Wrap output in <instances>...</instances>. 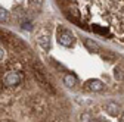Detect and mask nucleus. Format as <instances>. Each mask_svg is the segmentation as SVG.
Returning <instances> with one entry per match:
<instances>
[{"label":"nucleus","mask_w":124,"mask_h":122,"mask_svg":"<svg viewBox=\"0 0 124 122\" xmlns=\"http://www.w3.org/2000/svg\"><path fill=\"white\" fill-rule=\"evenodd\" d=\"M21 27L25 29V31H31V29H33L31 24H30V22H27V21H25V22H21Z\"/></svg>","instance_id":"nucleus-11"},{"label":"nucleus","mask_w":124,"mask_h":122,"mask_svg":"<svg viewBox=\"0 0 124 122\" xmlns=\"http://www.w3.org/2000/svg\"><path fill=\"white\" fill-rule=\"evenodd\" d=\"M114 77H115L117 81H121V80L124 78V69H123L121 66H117V68L114 69Z\"/></svg>","instance_id":"nucleus-9"},{"label":"nucleus","mask_w":124,"mask_h":122,"mask_svg":"<svg viewBox=\"0 0 124 122\" xmlns=\"http://www.w3.org/2000/svg\"><path fill=\"white\" fill-rule=\"evenodd\" d=\"M86 88H87L89 91H101V90L103 88V84H102V81H99V80H89V81L86 82Z\"/></svg>","instance_id":"nucleus-4"},{"label":"nucleus","mask_w":124,"mask_h":122,"mask_svg":"<svg viewBox=\"0 0 124 122\" xmlns=\"http://www.w3.org/2000/svg\"><path fill=\"white\" fill-rule=\"evenodd\" d=\"M75 82H77L75 75H72V74H67L65 77H64V84H65L67 87H74Z\"/></svg>","instance_id":"nucleus-7"},{"label":"nucleus","mask_w":124,"mask_h":122,"mask_svg":"<svg viewBox=\"0 0 124 122\" xmlns=\"http://www.w3.org/2000/svg\"><path fill=\"white\" fill-rule=\"evenodd\" d=\"M2 59H3V49L0 47V60H2Z\"/></svg>","instance_id":"nucleus-12"},{"label":"nucleus","mask_w":124,"mask_h":122,"mask_svg":"<svg viewBox=\"0 0 124 122\" xmlns=\"http://www.w3.org/2000/svg\"><path fill=\"white\" fill-rule=\"evenodd\" d=\"M37 43L41 46V49H44V50H49V49H50V40H49V37H47V35H46V37L39 35Z\"/></svg>","instance_id":"nucleus-6"},{"label":"nucleus","mask_w":124,"mask_h":122,"mask_svg":"<svg viewBox=\"0 0 124 122\" xmlns=\"http://www.w3.org/2000/svg\"><path fill=\"white\" fill-rule=\"evenodd\" d=\"M120 121H121V122H124V112H123V115L120 116Z\"/></svg>","instance_id":"nucleus-13"},{"label":"nucleus","mask_w":124,"mask_h":122,"mask_svg":"<svg viewBox=\"0 0 124 122\" xmlns=\"http://www.w3.org/2000/svg\"><path fill=\"white\" fill-rule=\"evenodd\" d=\"M22 81V75L16 71H8L3 75V82L6 87H15Z\"/></svg>","instance_id":"nucleus-2"},{"label":"nucleus","mask_w":124,"mask_h":122,"mask_svg":"<svg viewBox=\"0 0 124 122\" xmlns=\"http://www.w3.org/2000/svg\"><path fill=\"white\" fill-rule=\"evenodd\" d=\"M84 46H86V47H87L89 50H93V52L99 50V44H98L96 41L90 40V38H86V40H84Z\"/></svg>","instance_id":"nucleus-8"},{"label":"nucleus","mask_w":124,"mask_h":122,"mask_svg":"<svg viewBox=\"0 0 124 122\" xmlns=\"http://www.w3.org/2000/svg\"><path fill=\"white\" fill-rule=\"evenodd\" d=\"M106 110H108V113L112 115V116H117V115L120 113L118 104H117L115 102H108V103H106Z\"/></svg>","instance_id":"nucleus-5"},{"label":"nucleus","mask_w":124,"mask_h":122,"mask_svg":"<svg viewBox=\"0 0 124 122\" xmlns=\"http://www.w3.org/2000/svg\"><path fill=\"white\" fill-rule=\"evenodd\" d=\"M58 41L62 46H65V47H70V46L74 43V35H72V33L70 29H64V31L58 35Z\"/></svg>","instance_id":"nucleus-3"},{"label":"nucleus","mask_w":124,"mask_h":122,"mask_svg":"<svg viewBox=\"0 0 124 122\" xmlns=\"http://www.w3.org/2000/svg\"><path fill=\"white\" fill-rule=\"evenodd\" d=\"M9 18H10L9 12L6 9H3V7H0V21H2V22H8Z\"/></svg>","instance_id":"nucleus-10"},{"label":"nucleus","mask_w":124,"mask_h":122,"mask_svg":"<svg viewBox=\"0 0 124 122\" xmlns=\"http://www.w3.org/2000/svg\"><path fill=\"white\" fill-rule=\"evenodd\" d=\"M93 24L96 33L111 37L109 29L124 41V2H81L80 16Z\"/></svg>","instance_id":"nucleus-1"}]
</instances>
